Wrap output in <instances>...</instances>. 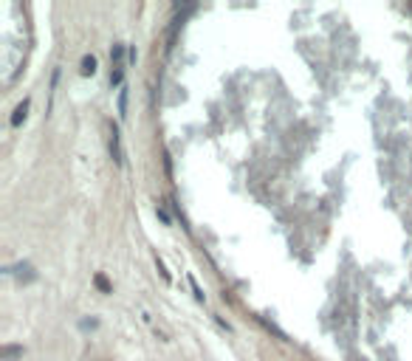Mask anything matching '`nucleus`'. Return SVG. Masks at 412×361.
Returning <instances> with one entry per match:
<instances>
[{"label":"nucleus","mask_w":412,"mask_h":361,"mask_svg":"<svg viewBox=\"0 0 412 361\" xmlns=\"http://www.w3.org/2000/svg\"><path fill=\"white\" fill-rule=\"evenodd\" d=\"M124 51L127 45H113V54H110V62H113V71H110V85H121V76H124Z\"/></svg>","instance_id":"obj_1"},{"label":"nucleus","mask_w":412,"mask_h":361,"mask_svg":"<svg viewBox=\"0 0 412 361\" xmlns=\"http://www.w3.org/2000/svg\"><path fill=\"white\" fill-rule=\"evenodd\" d=\"M110 153H113V161L116 164H124V153H121V138H119V130L113 127V135H110Z\"/></svg>","instance_id":"obj_2"},{"label":"nucleus","mask_w":412,"mask_h":361,"mask_svg":"<svg viewBox=\"0 0 412 361\" xmlns=\"http://www.w3.org/2000/svg\"><path fill=\"white\" fill-rule=\"evenodd\" d=\"M25 113H29V99H23V102L17 104V110H14V116H12V127H20V122L25 119Z\"/></svg>","instance_id":"obj_3"},{"label":"nucleus","mask_w":412,"mask_h":361,"mask_svg":"<svg viewBox=\"0 0 412 361\" xmlns=\"http://www.w3.org/2000/svg\"><path fill=\"white\" fill-rule=\"evenodd\" d=\"M17 355H23V347H14V344H6V347L0 350V358H3V361H12V358H17Z\"/></svg>","instance_id":"obj_4"},{"label":"nucleus","mask_w":412,"mask_h":361,"mask_svg":"<svg viewBox=\"0 0 412 361\" xmlns=\"http://www.w3.org/2000/svg\"><path fill=\"white\" fill-rule=\"evenodd\" d=\"M119 116H127V88H121L119 93Z\"/></svg>","instance_id":"obj_5"},{"label":"nucleus","mask_w":412,"mask_h":361,"mask_svg":"<svg viewBox=\"0 0 412 361\" xmlns=\"http://www.w3.org/2000/svg\"><path fill=\"white\" fill-rule=\"evenodd\" d=\"M93 71H96V60H93V57H85V60H82V74H93Z\"/></svg>","instance_id":"obj_6"}]
</instances>
